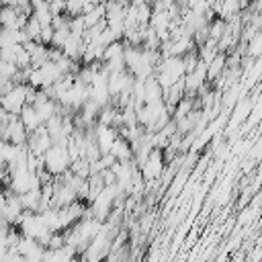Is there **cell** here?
Returning <instances> with one entry per match:
<instances>
[{"label":"cell","mask_w":262,"mask_h":262,"mask_svg":"<svg viewBox=\"0 0 262 262\" xmlns=\"http://www.w3.org/2000/svg\"><path fill=\"white\" fill-rule=\"evenodd\" d=\"M41 160H43V170H45L47 174H51L53 178H55V176H61V174L70 168V164H72L66 145H51V147L41 156Z\"/></svg>","instance_id":"1"},{"label":"cell","mask_w":262,"mask_h":262,"mask_svg":"<svg viewBox=\"0 0 262 262\" xmlns=\"http://www.w3.org/2000/svg\"><path fill=\"white\" fill-rule=\"evenodd\" d=\"M35 88H31L29 84H14L0 100V108L6 111L8 115H18L20 108L27 104L29 100V94L33 92Z\"/></svg>","instance_id":"2"},{"label":"cell","mask_w":262,"mask_h":262,"mask_svg":"<svg viewBox=\"0 0 262 262\" xmlns=\"http://www.w3.org/2000/svg\"><path fill=\"white\" fill-rule=\"evenodd\" d=\"M164 149H151L149 151V156L145 158V162L137 168L139 170V174H141V178H143V182H154V180H158L160 176H162V172H164Z\"/></svg>","instance_id":"3"},{"label":"cell","mask_w":262,"mask_h":262,"mask_svg":"<svg viewBox=\"0 0 262 262\" xmlns=\"http://www.w3.org/2000/svg\"><path fill=\"white\" fill-rule=\"evenodd\" d=\"M92 135H94L96 147H98V151H100V156H102V154H108V151H111V147H113L115 139L119 137V131H117V129H113V127L94 125V129H92Z\"/></svg>","instance_id":"4"},{"label":"cell","mask_w":262,"mask_h":262,"mask_svg":"<svg viewBox=\"0 0 262 262\" xmlns=\"http://www.w3.org/2000/svg\"><path fill=\"white\" fill-rule=\"evenodd\" d=\"M18 119H20V123H23L27 133H31V131H35V129H39L43 125V121L39 119V115H37L33 104H25L20 108V113H18Z\"/></svg>","instance_id":"5"},{"label":"cell","mask_w":262,"mask_h":262,"mask_svg":"<svg viewBox=\"0 0 262 262\" xmlns=\"http://www.w3.org/2000/svg\"><path fill=\"white\" fill-rule=\"evenodd\" d=\"M39 70V78H41V88H45V86H51V84H55L63 74L57 70V66L55 63H51V61H45L41 68H37Z\"/></svg>","instance_id":"6"},{"label":"cell","mask_w":262,"mask_h":262,"mask_svg":"<svg viewBox=\"0 0 262 262\" xmlns=\"http://www.w3.org/2000/svg\"><path fill=\"white\" fill-rule=\"evenodd\" d=\"M108 154L115 158V162H127V160L133 158L131 143H129L127 139H123V137H117V139H115V143H113V147H111Z\"/></svg>","instance_id":"7"},{"label":"cell","mask_w":262,"mask_h":262,"mask_svg":"<svg viewBox=\"0 0 262 262\" xmlns=\"http://www.w3.org/2000/svg\"><path fill=\"white\" fill-rule=\"evenodd\" d=\"M158 100H162V88L156 82V78L149 76L147 80H143V104L158 102Z\"/></svg>","instance_id":"8"},{"label":"cell","mask_w":262,"mask_h":262,"mask_svg":"<svg viewBox=\"0 0 262 262\" xmlns=\"http://www.w3.org/2000/svg\"><path fill=\"white\" fill-rule=\"evenodd\" d=\"M225 59H227V53H219L217 51V55L207 63V80L209 82H215L221 76V72L225 70Z\"/></svg>","instance_id":"9"},{"label":"cell","mask_w":262,"mask_h":262,"mask_svg":"<svg viewBox=\"0 0 262 262\" xmlns=\"http://www.w3.org/2000/svg\"><path fill=\"white\" fill-rule=\"evenodd\" d=\"M123 51H125V45H123L121 41H113L111 45L104 47V51H102V61H100V63H104V61H115V59H123Z\"/></svg>","instance_id":"10"},{"label":"cell","mask_w":262,"mask_h":262,"mask_svg":"<svg viewBox=\"0 0 262 262\" xmlns=\"http://www.w3.org/2000/svg\"><path fill=\"white\" fill-rule=\"evenodd\" d=\"M190 111H194V98H192L190 94H184V96L176 102V106H174V119H172V121H176V119H180V117H186Z\"/></svg>","instance_id":"11"},{"label":"cell","mask_w":262,"mask_h":262,"mask_svg":"<svg viewBox=\"0 0 262 262\" xmlns=\"http://www.w3.org/2000/svg\"><path fill=\"white\" fill-rule=\"evenodd\" d=\"M70 172L78 178H88L90 176V162H86L84 158H78L70 164Z\"/></svg>","instance_id":"12"},{"label":"cell","mask_w":262,"mask_h":262,"mask_svg":"<svg viewBox=\"0 0 262 262\" xmlns=\"http://www.w3.org/2000/svg\"><path fill=\"white\" fill-rule=\"evenodd\" d=\"M25 35L29 41H39V33H41V25L35 20V16H29L27 18V25H25Z\"/></svg>","instance_id":"13"},{"label":"cell","mask_w":262,"mask_h":262,"mask_svg":"<svg viewBox=\"0 0 262 262\" xmlns=\"http://www.w3.org/2000/svg\"><path fill=\"white\" fill-rule=\"evenodd\" d=\"M260 45H262V35L256 33V35L246 43V55L258 59V57H260Z\"/></svg>","instance_id":"14"},{"label":"cell","mask_w":262,"mask_h":262,"mask_svg":"<svg viewBox=\"0 0 262 262\" xmlns=\"http://www.w3.org/2000/svg\"><path fill=\"white\" fill-rule=\"evenodd\" d=\"M68 37H70V29H68V27H66V29H55L49 45H53V49H59V51H61V47H63V43L68 41Z\"/></svg>","instance_id":"15"},{"label":"cell","mask_w":262,"mask_h":262,"mask_svg":"<svg viewBox=\"0 0 262 262\" xmlns=\"http://www.w3.org/2000/svg\"><path fill=\"white\" fill-rule=\"evenodd\" d=\"M86 0H66V14L72 16H82V8H84Z\"/></svg>","instance_id":"16"},{"label":"cell","mask_w":262,"mask_h":262,"mask_svg":"<svg viewBox=\"0 0 262 262\" xmlns=\"http://www.w3.org/2000/svg\"><path fill=\"white\" fill-rule=\"evenodd\" d=\"M223 31H225V20H221V18L213 20V23L209 25V39H213V41L217 43V39L223 35Z\"/></svg>","instance_id":"17"},{"label":"cell","mask_w":262,"mask_h":262,"mask_svg":"<svg viewBox=\"0 0 262 262\" xmlns=\"http://www.w3.org/2000/svg\"><path fill=\"white\" fill-rule=\"evenodd\" d=\"M49 12H51L53 16L66 14V2H61V0H51V2H49Z\"/></svg>","instance_id":"18"},{"label":"cell","mask_w":262,"mask_h":262,"mask_svg":"<svg viewBox=\"0 0 262 262\" xmlns=\"http://www.w3.org/2000/svg\"><path fill=\"white\" fill-rule=\"evenodd\" d=\"M51 37H53V29H51V25H49V27H41V33H39V43L49 45V43H51Z\"/></svg>","instance_id":"19"},{"label":"cell","mask_w":262,"mask_h":262,"mask_svg":"<svg viewBox=\"0 0 262 262\" xmlns=\"http://www.w3.org/2000/svg\"><path fill=\"white\" fill-rule=\"evenodd\" d=\"M4 194V184H2V180H0V196Z\"/></svg>","instance_id":"20"},{"label":"cell","mask_w":262,"mask_h":262,"mask_svg":"<svg viewBox=\"0 0 262 262\" xmlns=\"http://www.w3.org/2000/svg\"><path fill=\"white\" fill-rule=\"evenodd\" d=\"M61 2H66V0H61Z\"/></svg>","instance_id":"21"}]
</instances>
